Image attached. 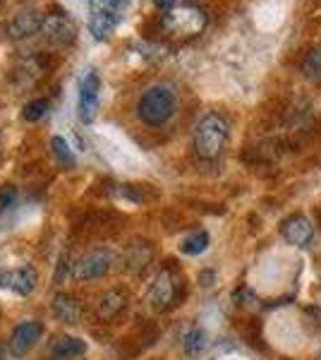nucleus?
Masks as SVG:
<instances>
[{
    "label": "nucleus",
    "mask_w": 321,
    "mask_h": 360,
    "mask_svg": "<svg viewBox=\"0 0 321 360\" xmlns=\"http://www.w3.org/2000/svg\"><path fill=\"white\" fill-rule=\"evenodd\" d=\"M110 262H113L110 252H106V250H94V252L77 259V264L72 266V274L77 281H94V278H101L108 274Z\"/></svg>",
    "instance_id": "7"
},
{
    "label": "nucleus",
    "mask_w": 321,
    "mask_h": 360,
    "mask_svg": "<svg viewBox=\"0 0 321 360\" xmlns=\"http://www.w3.org/2000/svg\"><path fill=\"white\" fill-rule=\"evenodd\" d=\"M44 32H46V37H48V41H53V44H67V41H72V37H74L72 22L63 15L48 17L44 25Z\"/></svg>",
    "instance_id": "14"
},
{
    "label": "nucleus",
    "mask_w": 321,
    "mask_h": 360,
    "mask_svg": "<svg viewBox=\"0 0 321 360\" xmlns=\"http://www.w3.org/2000/svg\"><path fill=\"white\" fill-rule=\"evenodd\" d=\"M0 360H3V353H0Z\"/></svg>",
    "instance_id": "25"
},
{
    "label": "nucleus",
    "mask_w": 321,
    "mask_h": 360,
    "mask_svg": "<svg viewBox=\"0 0 321 360\" xmlns=\"http://www.w3.org/2000/svg\"><path fill=\"white\" fill-rule=\"evenodd\" d=\"M127 303V295L118 291V288H113V291H106L98 298V305H96V312H98V317L101 319H113V317H118L120 312H122V307H125Z\"/></svg>",
    "instance_id": "15"
},
{
    "label": "nucleus",
    "mask_w": 321,
    "mask_h": 360,
    "mask_svg": "<svg viewBox=\"0 0 321 360\" xmlns=\"http://www.w3.org/2000/svg\"><path fill=\"white\" fill-rule=\"evenodd\" d=\"M178 98L175 91L168 84H154L139 96L137 101V115L144 125L149 127H161L173 118Z\"/></svg>",
    "instance_id": "2"
},
{
    "label": "nucleus",
    "mask_w": 321,
    "mask_h": 360,
    "mask_svg": "<svg viewBox=\"0 0 321 360\" xmlns=\"http://www.w3.org/2000/svg\"><path fill=\"white\" fill-rule=\"evenodd\" d=\"M178 300V274H175L173 266H166L163 271H159V276L154 278L149 288V305L154 310H168V307L175 305Z\"/></svg>",
    "instance_id": "4"
},
{
    "label": "nucleus",
    "mask_w": 321,
    "mask_h": 360,
    "mask_svg": "<svg viewBox=\"0 0 321 360\" xmlns=\"http://www.w3.org/2000/svg\"><path fill=\"white\" fill-rule=\"evenodd\" d=\"M44 336V324L37 322V319H27V322H20L10 334L8 341V353L13 358H25L29 351L41 341Z\"/></svg>",
    "instance_id": "5"
},
{
    "label": "nucleus",
    "mask_w": 321,
    "mask_h": 360,
    "mask_svg": "<svg viewBox=\"0 0 321 360\" xmlns=\"http://www.w3.org/2000/svg\"><path fill=\"white\" fill-rule=\"evenodd\" d=\"M17 200V190L13 185H5V188H0V214L5 212L8 207H13Z\"/></svg>",
    "instance_id": "21"
},
{
    "label": "nucleus",
    "mask_w": 321,
    "mask_h": 360,
    "mask_svg": "<svg viewBox=\"0 0 321 360\" xmlns=\"http://www.w3.org/2000/svg\"><path fill=\"white\" fill-rule=\"evenodd\" d=\"M204 346H207V334H204L199 327H192L190 332H185V336H183L185 353H190V356H197V353L204 351Z\"/></svg>",
    "instance_id": "18"
},
{
    "label": "nucleus",
    "mask_w": 321,
    "mask_h": 360,
    "mask_svg": "<svg viewBox=\"0 0 321 360\" xmlns=\"http://www.w3.org/2000/svg\"><path fill=\"white\" fill-rule=\"evenodd\" d=\"M151 259H154V245L149 240H134L125 250V269L132 274L147 269Z\"/></svg>",
    "instance_id": "12"
},
{
    "label": "nucleus",
    "mask_w": 321,
    "mask_h": 360,
    "mask_svg": "<svg viewBox=\"0 0 321 360\" xmlns=\"http://www.w3.org/2000/svg\"><path fill=\"white\" fill-rule=\"evenodd\" d=\"M209 248V233L207 231H195V233L185 236L180 243V252L183 255H202Z\"/></svg>",
    "instance_id": "17"
},
{
    "label": "nucleus",
    "mask_w": 321,
    "mask_h": 360,
    "mask_svg": "<svg viewBox=\"0 0 321 360\" xmlns=\"http://www.w3.org/2000/svg\"><path fill=\"white\" fill-rule=\"evenodd\" d=\"M39 283V274L34 266H13V269H0V288L13 291L17 295H32Z\"/></svg>",
    "instance_id": "6"
},
{
    "label": "nucleus",
    "mask_w": 321,
    "mask_h": 360,
    "mask_svg": "<svg viewBox=\"0 0 321 360\" xmlns=\"http://www.w3.org/2000/svg\"><path fill=\"white\" fill-rule=\"evenodd\" d=\"M89 3V32L94 39H106L120 20L122 0H86Z\"/></svg>",
    "instance_id": "3"
},
{
    "label": "nucleus",
    "mask_w": 321,
    "mask_h": 360,
    "mask_svg": "<svg viewBox=\"0 0 321 360\" xmlns=\"http://www.w3.org/2000/svg\"><path fill=\"white\" fill-rule=\"evenodd\" d=\"M300 70L309 82L321 86V49H309L307 53L302 56Z\"/></svg>",
    "instance_id": "16"
},
{
    "label": "nucleus",
    "mask_w": 321,
    "mask_h": 360,
    "mask_svg": "<svg viewBox=\"0 0 321 360\" xmlns=\"http://www.w3.org/2000/svg\"><path fill=\"white\" fill-rule=\"evenodd\" d=\"M51 149H53L55 159L60 161L63 166H67V168L74 166V154H72V149H70V144L65 142V137H53V139H51Z\"/></svg>",
    "instance_id": "19"
},
{
    "label": "nucleus",
    "mask_w": 321,
    "mask_h": 360,
    "mask_svg": "<svg viewBox=\"0 0 321 360\" xmlns=\"http://www.w3.org/2000/svg\"><path fill=\"white\" fill-rule=\"evenodd\" d=\"M228 139H230V123L221 113H204L199 123L195 125L192 144L195 152L204 161H216L223 154Z\"/></svg>",
    "instance_id": "1"
},
{
    "label": "nucleus",
    "mask_w": 321,
    "mask_h": 360,
    "mask_svg": "<svg viewBox=\"0 0 321 360\" xmlns=\"http://www.w3.org/2000/svg\"><path fill=\"white\" fill-rule=\"evenodd\" d=\"M281 236L288 245H295V248H305L312 243L314 238V226L309 221L307 217L302 214H293V217L283 219L281 224Z\"/></svg>",
    "instance_id": "9"
},
{
    "label": "nucleus",
    "mask_w": 321,
    "mask_h": 360,
    "mask_svg": "<svg viewBox=\"0 0 321 360\" xmlns=\"http://www.w3.org/2000/svg\"><path fill=\"white\" fill-rule=\"evenodd\" d=\"M46 113H48V101H46V98H34V101H29L25 106L22 118H25L27 123H39Z\"/></svg>",
    "instance_id": "20"
},
{
    "label": "nucleus",
    "mask_w": 321,
    "mask_h": 360,
    "mask_svg": "<svg viewBox=\"0 0 321 360\" xmlns=\"http://www.w3.org/2000/svg\"><path fill=\"white\" fill-rule=\"evenodd\" d=\"M154 5L159 10H163V13H171L173 5H175V0H154Z\"/></svg>",
    "instance_id": "23"
},
{
    "label": "nucleus",
    "mask_w": 321,
    "mask_h": 360,
    "mask_svg": "<svg viewBox=\"0 0 321 360\" xmlns=\"http://www.w3.org/2000/svg\"><path fill=\"white\" fill-rule=\"evenodd\" d=\"M48 358L51 360H72V358H79L86 353V341L77 339V336H55L53 341L48 344Z\"/></svg>",
    "instance_id": "11"
},
{
    "label": "nucleus",
    "mask_w": 321,
    "mask_h": 360,
    "mask_svg": "<svg viewBox=\"0 0 321 360\" xmlns=\"http://www.w3.org/2000/svg\"><path fill=\"white\" fill-rule=\"evenodd\" d=\"M98 91H101V79L94 70H89L79 82V118L84 123H91L96 118Z\"/></svg>",
    "instance_id": "8"
},
{
    "label": "nucleus",
    "mask_w": 321,
    "mask_h": 360,
    "mask_svg": "<svg viewBox=\"0 0 321 360\" xmlns=\"http://www.w3.org/2000/svg\"><path fill=\"white\" fill-rule=\"evenodd\" d=\"M317 219H319V226H321V207L317 209Z\"/></svg>",
    "instance_id": "24"
},
{
    "label": "nucleus",
    "mask_w": 321,
    "mask_h": 360,
    "mask_svg": "<svg viewBox=\"0 0 321 360\" xmlns=\"http://www.w3.org/2000/svg\"><path fill=\"white\" fill-rule=\"evenodd\" d=\"M51 312L63 324H79L81 319V305L70 293H58L51 303Z\"/></svg>",
    "instance_id": "13"
},
{
    "label": "nucleus",
    "mask_w": 321,
    "mask_h": 360,
    "mask_svg": "<svg viewBox=\"0 0 321 360\" xmlns=\"http://www.w3.org/2000/svg\"><path fill=\"white\" fill-rule=\"evenodd\" d=\"M166 25L180 34H197V32H202L204 25H207V17L195 8L171 10V13L166 15Z\"/></svg>",
    "instance_id": "10"
},
{
    "label": "nucleus",
    "mask_w": 321,
    "mask_h": 360,
    "mask_svg": "<svg viewBox=\"0 0 321 360\" xmlns=\"http://www.w3.org/2000/svg\"><path fill=\"white\" fill-rule=\"evenodd\" d=\"M67 271H70V264H67V255H63V257H60V259H58V266H55V274H53V281H55V286H60V283H63V281H65Z\"/></svg>",
    "instance_id": "22"
}]
</instances>
